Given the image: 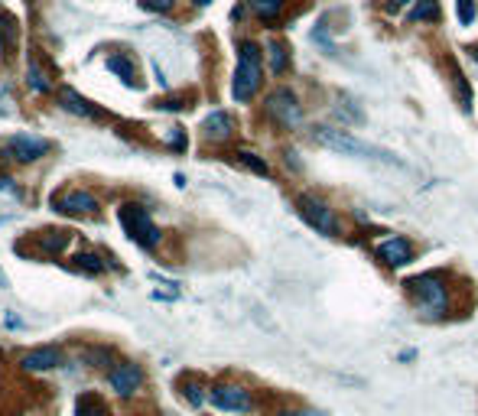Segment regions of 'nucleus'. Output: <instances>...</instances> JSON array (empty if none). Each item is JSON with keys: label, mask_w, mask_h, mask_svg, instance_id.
I'll list each match as a JSON object with an SVG mask.
<instances>
[{"label": "nucleus", "mask_w": 478, "mask_h": 416, "mask_svg": "<svg viewBox=\"0 0 478 416\" xmlns=\"http://www.w3.org/2000/svg\"><path fill=\"white\" fill-rule=\"evenodd\" d=\"M313 140L322 143V147H329V150H335V153L358 156V160H381V163H391V166H403L393 153L374 147V143H364L362 137H355V133H348V131H339V127H316V131H313Z\"/></svg>", "instance_id": "1"}, {"label": "nucleus", "mask_w": 478, "mask_h": 416, "mask_svg": "<svg viewBox=\"0 0 478 416\" xmlns=\"http://www.w3.org/2000/svg\"><path fill=\"white\" fill-rule=\"evenodd\" d=\"M407 293L413 296L417 309L426 319H442L449 309V290L442 283V277H433V273H423V277L407 280Z\"/></svg>", "instance_id": "2"}, {"label": "nucleus", "mask_w": 478, "mask_h": 416, "mask_svg": "<svg viewBox=\"0 0 478 416\" xmlns=\"http://www.w3.org/2000/svg\"><path fill=\"white\" fill-rule=\"evenodd\" d=\"M261 88V49L254 43H241L238 49V69H234V82H232V94L234 101H251Z\"/></svg>", "instance_id": "3"}, {"label": "nucleus", "mask_w": 478, "mask_h": 416, "mask_svg": "<svg viewBox=\"0 0 478 416\" xmlns=\"http://www.w3.org/2000/svg\"><path fill=\"white\" fill-rule=\"evenodd\" d=\"M121 224H124V231L131 234L140 247L153 251V247L160 244V231H156L153 218H150V212L143 205H134V202L131 205H124L121 208Z\"/></svg>", "instance_id": "4"}, {"label": "nucleus", "mask_w": 478, "mask_h": 416, "mask_svg": "<svg viewBox=\"0 0 478 416\" xmlns=\"http://www.w3.org/2000/svg\"><path fill=\"white\" fill-rule=\"evenodd\" d=\"M267 114L273 117L280 127L296 131V127L303 124V104H300V98H296L290 88H277V92L267 98Z\"/></svg>", "instance_id": "5"}, {"label": "nucleus", "mask_w": 478, "mask_h": 416, "mask_svg": "<svg viewBox=\"0 0 478 416\" xmlns=\"http://www.w3.org/2000/svg\"><path fill=\"white\" fill-rule=\"evenodd\" d=\"M296 205H300V215L306 218L316 231L322 234H339V218H335V212L329 208V202H322L319 195H300L296 199Z\"/></svg>", "instance_id": "6"}, {"label": "nucleus", "mask_w": 478, "mask_h": 416, "mask_svg": "<svg viewBox=\"0 0 478 416\" xmlns=\"http://www.w3.org/2000/svg\"><path fill=\"white\" fill-rule=\"evenodd\" d=\"M108 384L117 397H134L140 390V384H143V371L134 361H121L108 371Z\"/></svg>", "instance_id": "7"}, {"label": "nucleus", "mask_w": 478, "mask_h": 416, "mask_svg": "<svg viewBox=\"0 0 478 416\" xmlns=\"http://www.w3.org/2000/svg\"><path fill=\"white\" fill-rule=\"evenodd\" d=\"M7 153L13 156L16 163H33V160L49 153V140L36 137V133H13V137L7 140Z\"/></svg>", "instance_id": "8"}, {"label": "nucleus", "mask_w": 478, "mask_h": 416, "mask_svg": "<svg viewBox=\"0 0 478 416\" xmlns=\"http://www.w3.org/2000/svg\"><path fill=\"white\" fill-rule=\"evenodd\" d=\"M55 212H62V215H94L98 212V199H94L92 192H85V189H69V192H62L53 199Z\"/></svg>", "instance_id": "9"}, {"label": "nucleus", "mask_w": 478, "mask_h": 416, "mask_svg": "<svg viewBox=\"0 0 478 416\" xmlns=\"http://www.w3.org/2000/svg\"><path fill=\"white\" fill-rule=\"evenodd\" d=\"M209 397L218 410H228V413H247L251 410V393L238 384H215Z\"/></svg>", "instance_id": "10"}, {"label": "nucleus", "mask_w": 478, "mask_h": 416, "mask_svg": "<svg viewBox=\"0 0 478 416\" xmlns=\"http://www.w3.org/2000/svg\"><path fill=\"white\" fill-rule=\"evenodd\" d=\"M378 257L387 267H403V263L413 261V247H410L407 238H387L378 244Z\"/></svg>", "instance_id": "11"}, {"label": "nucleus", "mask_w": 478, "mask_h": 416, "mask_svg": "<svg viewBox=\"0 0 478 416\" xmlns=\"http://www.w3.org/2000/svg\"><path fill=\"white\" fill-rule=\"evenodd\" d=\"M23 371H33V374H39V371H53L62 364V351L53 345H43V348H33V351H26L23 355Z\"/></svg>", "instance_id": "12"}, {"label": "nucleus", "mask_w": 478, "mask_h": 416, "mask_svg": "<svg viewBox=\"0 0 478 416\" xmlns=\"http://www.w3.org/2000/svg\"><path fill=\"white\" fill-rule=\"evenodd\" d=\"M59 104L65 111H69V114H78V117H98V111L92 108V101H85L82 98V94L75 92V88H59Z\"/></svg>", "instance_id": "13"}, {"label": "nucleus", "mask_w": 478, "mask_h": 416, "mask_svg": "<svg viewBox=\"0 0 478 416\" xmlns=\"http://www.w3.org/2000/svg\"><path fill=\"white\" fill-rule=\"evenodd\" d=\"M202 127H205V137L215 140V143H222V140L232 137L234 121H232L228 114H224V111H212V114L205 117V124H202Z\"/></svg>", "instance_id": "14"}, {"label": "nucleus", "mask_w": 478, "mask_h": 416, "mask_svg": "<svg viewBox=\"0 0 478 416\" xmlns=\"http://www.w3.org/2000/svg\"><path fill=\"white\" fill-rule=\"evenodd\" d=\"M26 85H30V92H36V94L53 92V82H49V75L43 72V65H39L36 59L26 62Z\"/></svg>", "instance_id": "15"}, {"label": "nucleus", "mask_w": 478, "mask_h": 416, "mask_svg": "<svg viewBox=\"0 0 478 416\" xmlns=\"http://www.w3.org/2000/svg\"><path fill=\"white\" fill-rule=\"evenodd\" d=\"M69 241H72L69 231H46V234H39L36 244L43 247V254H62L69 247Z\"/></svg>", "instance_id": "16"}, {"label": "nucleus", "mask_w": 478, "mask_h": 416, "mask_svg": "<svg viewBox=\"0 0 478 416\" xmlns=\"http://www.w3.org/2000/svg\"><path fill=\"white\" fill-rule=\"evenodd\" d=\"M78 416H111V410L94 397V393H82L78 397Z\"/></svg>", "instance_id": "17"}, {"label": "nucleus", "mask_w": 478, "mask_h": 416, "mask_svg": "<svg viewBox=\"0 0 478 416\" xmlns=\"http://www.w3.org/2000/svg\"><path fill=\"white\" fill-rule=\"evenodd\" d=\"M267 53H270V72H273V75H283V72H286V65H290V55H286V46L273 39V43L267 46Z\"/></svg>", "instance_id": "18"}, {"label": "nucleus", "mask_w": 478, "mask_h": 416, "mask_svg": "<svg viewBox=\"0 0 478 416\" xmlns=\"http://www.w3.org/2000/svg\"><path fill=\"white\" fill-rule=\"evenodd\" d=\"M108 69L117 72V75H121L127 85H134V78H137V72H134V62L124 59V55H111V59H108Z\"/></svg>", "instance_id": "19"}, {"label": "nucleus", "mask_w": 478, "mask_h": 416, "mask_svg": "<svg viewBox=\"0 0 478 416\" xmlns=\"http://www.w3.org/2000/svg\"><path fill=\"white\" fill-rule=\"evenodd\" d=\"M286 0H251V7H254V13L261 16V20H273V16L283 10Z\"/></svg>", "instance_id": "20"}, {"label": "nucleus", "mask_w": 478, "mask_h": 416, "mask_svg": "<svg viewBox=\"0 0 478 416\" xmlns=\"http://www.w3.org/2000/svg\"><path fill=\"white\" fill-rule=\"evenodd\" d=\"M238 160L244 163L247 170H254L257 176H270V166H267V163H264L257 153H251V150H241V153H238Z\"/></svg>", "instance_id": "21"}, {"label": "nucleus", "mask_w": 478, "mask_h": 416, "mask_svg": "<svg viewBox=\"0 0 478 416\" xmlns=\"http://www.w3.org/2000/svg\"><path fill=\"white\" fill-rule=\"evenodd\" d=\"M75 267L78 270H88V273H104V267H108V263L101 261L98 254H78L75 257Z\"/></svg>", "instance_id": "22"}, {"label": "nucleus", "mask_w": 478, "mask_h": 416, "mask_svg": "<svg viewBox=\"0 0 478 416\" xmlns=\"http://www.w3.org/2000/svg\"><path fill=\"white\" fill-rule=\"evenodd\" d=\"M430 16H436V0H423L420 7H413L407 13L410 23H420V20H430Z\"/></svg>", "instance_id": "23"}, {"label": "nucleus", "mask_w": 478, "mask_h": 416, "mask_svg": "<svg viewBox=\"0 0 478 416\" xmlns=\"http://www.w3.org/2000/svg\"><path fill=\"white\" fill-rule=\"evenodd\" d=\"M455 13H459V23L469 26L475 20V4L472 0H455Z\"/></svg>", "instance_id": "24"}, {"label": "nucleus", "mask_w": 478, "mask_h": 416, "mask_svg": "<svg viewBox=\"0 0 478 416\" xmlns=\"http://www.w3.org/2000/svg\"><path fill=\"white\" fill-rule=\"evenodd\" d=\"M183 393H185V400L192 403V407H202V403H205V393H202V384H195V381L183 384Z\"/></svg>", "instance_id": "25"}, {"label": "nucleus", "mask_w": 478, "mask_h": 416, "mask_svg": "<svg viewBox=\"0 0 478 416\" xmlns=\"http://www.w3.org/2000/svg\"><path fill=\"white\" fill-rule=\"evenodd\" d=\"M153 108H160V111H183L185 101L183 98H163V101H156Z\"/></svg>", "instance_id": "26"}, {"label": "nucleus", "mask_w": 478, "mask_h": 416, "mask_svg": "<svg viewBox=\"0 0 478 416\" xmlns=\"http://www.w3.org/2000/svg\"><path fill=\"white\" fill-rule=\"evenodd\" d=\"M170 143H173V150H179V153H183V150H185V133L179 131V127H173V133H170Z\"/></svg>", "instance_id": "27"}, {"label": "nucleus", "mask_w": 478, "mask_h": 416, "mask_svg": "<svg viewBox=\"0 0 478 416\" xmlns=\"http://www.w3.org/2000/svg\"><path fill=\"white\" fill-rule=\"evenodd\" d=\"M140 4H143L147 10H170L176 0H140Z\"/></svg>", "instance_id": "28"}, {"label": "nucleus", "mask_w": 478, "mask_h": 416, "mask_svg": "<svg viewBox=\"0 0 478 416\" xmlns=\"http://www.w3.org/2000/svg\"><path fill=\"white\" fill-rule=\"evenodd\" d=\"M283 416H325L319 410H283Z\"/></svg>", "instance_id": "29"}, {"label": "nucleus", "mask_w": 478, "mask_h": 416, "mask_svg": "<svg viewBox=\"0 0 478 416\" xmlns=\"http://www.w3.org/2000/svg\"><path fill=\"white\" fill-rule=\"evenodd\" d=\"M0 189H10V179H7V176L0 179Z\"/></svg>", "instance_id": "30"}, {"label": "nucleus", "mask_w": 478, "mask_h": 416, "mask_svg": "<svg viewBox=\"0 0 478 416\" xmlns=\"http://www.w3.org/2000/svg\"><path fill=\"white\" fill-rule=\"evenodd\" d=\"M195 4H199V7H205V4H212V0H195Z\"/></svg>", "instance_id": "31"}, {"label": "nucleus", "mask_w": 478, "mask_h": 416, "mask_svg": "<svg viewBox=\"0 0 478 416\" xmlns=\"http://www.w3.org/2000/svg\"><path fill=\"white\" fill-rule=\"evenodd\" d=\"M0 286H7V277H4V273H0Z\"/></svg>", "instance_id": "32"}, {"label": "nucleus", "mask_w": 478, "mask_h": 416, "mask_svg": "<svg viewBox=\"0 0 478 416\" xmlns=\"http://www.w3.org/2000/svg\"><path fill=\"white\" fill-rule=\"evenodd\" d=\"M472 55H475V59H478V46H475V49H472Z\"/></svg>", "instance_id": "33"}, {"label": "nucleus", "mask_w": 478, "mask_h": 416, "mask_svg": "<svg viewBox=\"0 0 478 416\" xmlns=\"http://www.w3.org/2000/svg\"><path fill=\"white\" fill-rule=\"evenodd\" d=\"M397 4H410V0H397Z\"/></svg>", "instance_id": "34"}]
</instances>
